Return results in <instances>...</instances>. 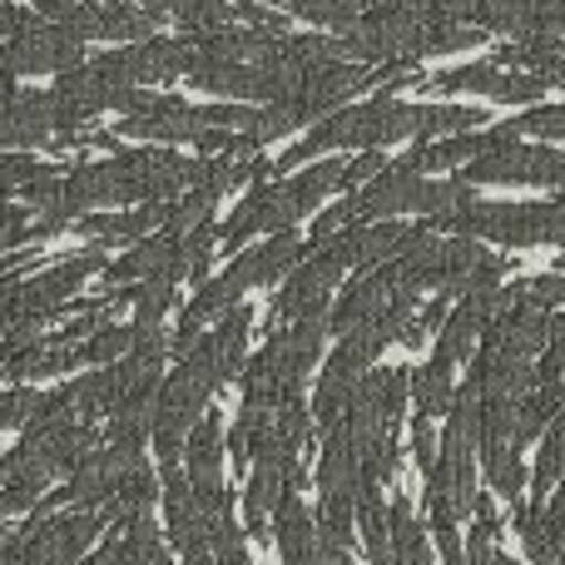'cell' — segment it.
<instances>
[{
	"instance_id": "obj_1",
	"label": "cell",
	"mask_w": 565,
	"mask_h": 565,
	"mask_svg": "<svg viewBox=\"0 0 565 565\" xmlns=\"http://www.w3.org/2000/svg\"><path fill=\"white\" fill-rule=\"evenodd\" d=\"M342 164H348V159H322V164L298 169V174L278 179V184L248 189V199L224 218V228H218V248L238 254L254 234H288V228L298 224V218H308L328 194H342Z\"/></svg>"
},
{
	"instance_id": "obj_2",
	"label": "cell",
	"mask_w": 565,
	"mask_h": 565,
	"mask_svg": "<svg viewBox=\"0 0 565 565\" xmlns=\"http://www.w3.org/2000/svg\"><path fill=\"white\" fill-rule=\"evenodd\" d=\"M412 109L407 99L397 95H372L362 99V105H342L332 109L328 119H318L312 129H302V139L292 149H282L274 174H292L298 164H308V159L318 154H332V149H387V145H402V139H412Z\"/></svg>"
},
{
	"instance_id": "obj_3",
	"label": "cell",
	"mask_w": 565,
	"mask_h": 565,
	"mask_svg": "<svg viewBox=\"0 0 565 565\" xmlns=\"http://www.w3.org/2000/svg\"><path fill=\"white\" fill-rule=\"evenodd\" d=\"M431 234H461L477 244H501V248H541V244H565L561 214L551 199H526V204H507V199H471V204L451 209V214L431 218Z\"/></svg>"
},
{
	"instance_id": "obj_4",
	"label": "cell",
	"mask_w": 565,
	"mask_h": 565,
	"mask_svg": "<svg viewBox=\"0 0 565 565\" xmlns=\"http://www.w3.org/2000/svg\"><path fill=\"white\" fill-rule=\"evenodd\" d=\"M461 184L481 189V184H536V189H565V149L556 145H507L477 154L471 164H461Z\"/></svg>"
},
{
	"instance_id": "obj_5",
	"label": "cell",
	"mask_w": 565,
	"mask_h": 565,
	"mask_svg": "<svg viewBox=\"0 0 565 565\" xmlns=\"http://www.w3.org/2000/svg\"><path fill=\"white\" fill-rule=\"evenodd\" d=\"M0 65L10 75H65V70L85 65V40H75L70 30L50 25L30 10L0 45Z\"/></svg>"
},
{
	"instance_id": "obj_6",
	"label": "cell",
	"mask_w": 565,
	"mask_h": 565,
	"mask_svg": "<svg viewBox=\"0 0 565 565\" xmlns=\"http://www.w3.org/2000/svg\"><path fill=\"white\" fill-rule=\"evenodd\" d=\"M184 481L194 491V501L214 516V511H234V497L224 491V417L218 412H204L194 422V431L184 437Z\"/></svg>"
},
{
	"instance_id": "obj_7",
	"label": "cell",
	"mask_w": 565,
	"mask_h": 565,
	"mask_svg": "<svg viewBox=\"0 0 565 565\" xmlns=\"http://www.w3.org/2000/svg\"><path fill=\"white\" fill-rule=\"evenodd\" d=\"M115 95H119V85H109V79L85 60V65H75V70H65V75H55V85L45 89V99H50V125H55L60 135H79L89 119H99L109 105H115Z\"/></svg>"
},
{
	"instance_id": "obj_8",
	"label": "cell",
	"mask_w": 565,
	"mask_h": 565,
	"mask_svg": "<svg viewBox=\"0 0 565 565\" xmlns=\"http://www.w3.org/2000/svg\"><path fill=\"white\" fill-rule=\"evenodd\" d=\"M342 274H348V268L338 264V254H332L328 244L308 248V258H302V264L282 278V288L274 298V322H292V318H302V312L332 308V292H338Z\"/></svg>"
},
{
	"instance_id": "obj_9",
	"label": "cell",
	"mask_w": 565,
	"mask_h": 565,
	"mask_svg": "<svg viewBox=\"0 0 565 565\" xmlns=\"http://www.w3.org/2000/svg\"><path fill=\"white\" fill-rule=\"evenodd\" d=\"M50 99L45 89H20V75L0 65V149L30 154L50 139Z\"/></svg>"
},
{
	"instance_id": "obj_10",
	"label": "cell",
	"mask_w": 565,
	"mask_h": 565,
	"mask_svg": "<svg viewBox=\"0 0 565 565\" xmlns=\"http://www.w3.org/2000/svg\"><path fill=\"white\" fill-rule=\"evenodd\" d=\"M302 258H308V238H298V228H288V234H268L264 244L238 248L234 264L224 268V282L238 292V298H248L254 288L282 282Z\"/></svg>"
},
{
	"instance_id": "obj_11",
	"label": "cell",
	"mask_w": 565,
	"mask_h": 565,
	"mask_svg": "<svg viewBox=\"0 0 565 565\" xmlns=\"http://www.w3.org/2000/svg\"><path fill=\"white\" fill-rule=\"evenodd\" d=\"M204 115H199V105H189V99L179 95H154V105L145 109V115H125L115 125V139H139V145H199V135H204Z\"/></svg>"
},
{
	"instance_id": "obj_12",
	"label": "cell",
	"mask_w": 565,
	"mask_h": 565,
	"mask_svg": "<svg viewBox=\"0 0 565 565\" xmlns=\"http://www.w3.org/2000/svg\"><path fill=\"white\" fill-rule=\"evenodd\" d=\"M412 224H397V218H382V224H352L342 228V234L328 238V248L338 254L342 268H372V264H387L392 254H397L402 244H407Z\"/></svg>"
},
{
	"instance_id": "obj_13",
	"label": "cell",
	"mask_w": 565,
	"mask_h": 565,
	"mask_svg": "<svg viewBox=\"0 0 565 565\" xmlns=\"http://www.w3.org/2000/svg\"><path fill=\"white\" fill-rule=\"evenodd\" d=\"M274 546H278L282 565H328L322 541H318V521H312V511L298 501V491H288L274 507Z\"/></svg>"
},
{
	"instance_id": "obj_14",
	"label": "cell",
	"mask_w": 565,
	"mask_h": 565,
	"mask_svg": "<svg viewBox=\"0 0 565 565\" xmlns=\"http://www.w3.org/2000/svg\"><path fill=\"white\" fill-rule=\"evenodd\" d=\"M551 6L556 0H477V25L487 35H511V40L556 35L551 30Z\"/></svg>"
},
{
	"instance_id": "obj_15",
	"label": "cell",
	"mask_w": 565,
	"mask_h": 565,
	"mask_svg": "<svg viewBox=\"0 0 565 565\" xmlns=\"http://www.w3.org/2000/svg\"><path fill=\"white\" fill-rule=\"evenodd\" d=\"M358 487H362V457L352 451V441L342 431H328L318 457V501L358 507Z\"/></svg>"
},
{
	"instance_id": "obj_16",
	"label": "cell",
	"mask_w": 565,
	"mask_h": 565,
	"mask_svg": "<svg viewBox=\"0 0 565 565\" xmlns=\"http://www.w3.org/2000/svg\"><path fill=\"white\" fill-rule=\"evenodd\" d=\"M387 541H392V565H431V536L422 526L412 497L387 501Z\"/></svg>"
},
{
	"instance_id": "obj_17",
	"label": "cell",
	"mask_w": 565,
	"mask_h": 565,
	"mask_svg": "<svg viewBox=\"0 0 565 565\" xmlns=\"http://www.w3.org/2000/svg\"><path fill=\"white\" fill-rule=\"evenodd\" d=\"M164 20L154 10H145L139 0H99V20H95V40H109V45H135V40L159 35Z\"/></svg>"
},
{
	"instance_id": "obj_18",
	"label": "cell",
	"mask_w": 565,
	"mask_h": 565,
	"mask_svg": "<svg viewBox=\"0 0 565 565\" xmlns=\"http://www.w3.org/2000/svg\"><path fill=\"white\" fill-rule=\"evenodd\" d=\"M481 125H487V109H477V105H417L412 109V139H417V145L471 135V129H481Z\"/></svg>"
},
{
	"instance_id": "obj_19",
	"label": "cell",
	"mask_w": 565,
	"mask_h": 565,
	"mask_svg": "<svg viewBox=\"0 0 565 565\" xmlns=\"http://www.w3.org/2000/svg\"><path fill=\"white\" fill-rule=\"evenodd\" d=\"M412 397H417V417H427V422L447 417L451 397H457V367L431 358L427 367L412 372Z\"/></svg>"
},
{
	"instance_id": "obj_20",
	"label": "cell",
	"mask_w": 565,
	"mask_h": 565,
	"mask_svg": "<svg viewBox=\"0 0 565 565\" xmlns=\"http://www.w3.org/2000/svg\"><path fill=\"white\" fill-rule=\"evenodd\" d=\"M516 536H521V546H526V556L536 565H561L565 561V541L551 531L546 511L531 507V501H516Z\"/></svg>"
},
{
	"instance_id": "obj_21",
	"label": "cell",
	"mask_w": 565,
	"mask_h": 565,
	"mask_svg": "<svg viewBox=\"0 0 565 565\" xmlns=\"http://www.w3.org/2000/svg\"><path fill=\"white\" fill-rule=\"evenodd\" d=\"M481 471H487L491 491L501 501H521V491L531 487V467L521 461L516 447H501V451H481Z\"/></svg>"
},
{
	"instance_id": "obj_22",
	"label": "cell",
	"mask_w": 565,
	"mask_h": 565,
	"mask_svg": "<svg viewBox=\"0 0 565 565\" xmlns=\"http://www.w3.org/2000/svg\"><path fill=\"white\" fill-rule=\"evenodd\" d=\"M511 139H541V145H561L565 139V105H526L516 119H501Z\"/></svg>"
},
{
	"instance_id": "obj_23",
	"label": "cell",
	"mask_w": 565,
	"mask_h": 565,
	"mask_svg": "<svg viewBox=\"0 0 565 565\" xmlns=\"http://www.w3.org/2000/svg\"><path fill=\"white\" fill-rule=\"evenodd\" d=\"M481 45H487V30L481 25H447V20H427V30H422V60L457 55V50H481Z\"/></svg>"
},
{
	"instance_id": "obj_24",
	"label": "cell",
	"mask_w": 565,
	"mask_h": 565,
	"mask_svg": "<svg viewBox=\"0 0 565 565\" xmlns=\"http://www.w3.org/2000/svg\"><path fill=\"white\" fill-rule=\"evenodd\" d=\"M129 348H135V328H129V322H105L99 332H89V338L79 342V367H109V362H119Z\"/></svg>"
},
{
	"instance_id": "obj_25",
	"label": "cell",
	"mask_w": 565,
	"mask_h": 565,
	"mask_svg": "<svg viewBox=\"0 0 565 565\" xmlns=\"http://www.w3.org/2000/svg\"><path fill=\"white\" fill-rule=\"evenodd\" d=\"M129 298H135V328H159L164 312L174 308V298H179V282L174 278H145L129 288Z\"/></svg>"
},
{
	"instance_id": "obj_26",
	"label": "cell",
	"mask_w": 565,
	"mask_h": 565,
	"mask_svg": "<svg viewBox=\"0 0 565 565\" xmlns=\"http://www.w3.org/2000/svg\"><path fill=\"white\" fill-rule=\"evenodd\" d=\"M40 397H45L40 387H6L0 392V431L6 427L25 431L30 422H35V412H40Z\"/></svg>"
},
{
	"instance_id": "obj_27",
	"label": "cell",
	"mask_w": 565,
	"mask_h": 565,
	"mask_svg": "<svg viewBox=\"0 0 565 565\" xmlns=\"http://www.w3.org/2000/svg\"><path fill=\"white\" fill-rule=\"evenodd\" d=\"M521 302H526V308H536V312L565 308V268H556V274L521 278Z\"/></svg>"
},
{
	"instance_id": "obj_28",
	"label": "cell",
	"mask_w": 565,
	"mask_h": 565,
	"mask_svg": "<svg viewBox=\"0 0 565 565\" xmlns=\"http://www.w3.org/2000/svg\"><path fill=\"white\" fill-rule=\"evenodd\" d=\"M387 164H392V159L382 154V149H362L358 159H348V164H342V194H358V189L372 184V179H377Z\"/></svg>"
},
{
	"instance_id": "obj_29",
	"label": "cell",
	"mask_w": 565,
	"mask_h": 565,
	"mask_svg": "<svg viewBox=\"0 0 565 565\" xmlns=\"http://www.w3.org/2000/svg\"><path fill=\"white\" fill-rule=\"evenodd\" d=\"M412 457H417V471H422V477L437 467V431H431L427 417L412 422Z\"/></svg>"
},
{
	"instance_id": "obj_30",
	"label": "cell",
	"mask_w": 565,
	"mask_h": 565,
	"mask_svg": "<svg viewBox=\"0 0 565 565\" xmlns=\"http://www.w3.org/2000/svg\"><path fill=\"white\" fill-rule=\"evenodd\" d=\"M427 20H447V25H477V0H431Z\"/></svg>"
},
{
	"instance_id": "obj_31",
	"label": "cell",
	"mask_w": 565,
	"mask_h": 565,
	"mask_svg": "<svg viewBox=\"0 0 565 565\" xmlns=\"http://www.w3.org/2000/svg\"><path fill=\"white\" fill-rule=\"evenodd\" d=\"M75 565H135V556H129V541L115 531V536H109L105 546L95 551V556H85V561H75Z\"/></svg>"
},
{
	"instance_id": "obj_32",
	"label": "cell",
	"mask_w": 565,
	"mask_h": 565,
	"mask_svg": "<svg viewBox=\"0 0 565 565\" xmlns=\"http://www.w3.org/2000/svg\"><path fill=\"white\" fill-rule=\"evenodd\" d=\"M541 511H546V521H551V531H556V536L565 541V471H561V481H556V491H551V501H546V507H541Z\"/></svg>"
},
{
	"instance_id": "obj_33",
	"label": "cell",
	"mask_w": 565,
	"mask_h": 565,
	"mask_svg": "<svg viewBox=\"0 0 565 565\" xmlns=\"http://www.w3.org/2000/svg\"><path fill=\"white\" fill-rule=\"evenodd\" d=\"M431 0H372L367 10H392V15H427Z\"/></svg>"
},
{
	"instance_id": "obj_34",
	"label": "cell",
	"mask_w": 565,
	"mask_h": 565,
	"mask_svg": "<svg viewBox=\"0 0 565 565\" xmlns=\"http://www.w3.org/2000/svg\"><path fill=\"white\" fill-rule=\"evenodd\" d=\"M342 6H352V10H358V15H362V10H367L372 0H342Z\"/></svg>"
},
{
	"instance_id": "obj_35",
	"label": "cell",
	"mask_w": 565,
	"mask_h": 565,
	"mask_svg": "<svg viewBox=\"0 0 565 565\" xmlns=\"http://www.w3.org/2000/svg\"><path fill=\"white\" fill-rule=\"evenodd\" d=\"M0 45H6V0H0Z\"/></svg>"
},
{
	"instance_id": "obj_36",
	"label": "cell",
	"mask_w": 565,
	"mask_h": 565,
	"mask_svg": "<svg viewBox=\"0 0 565 565\" xmlns=\"http://www.w3.org/2000/svg\"><path fill=\"white\" fill-rule=\"evenodd\" d=\"M497 565H521V561H511V556H501V551H497Z\"/></svg>"
},
{
	"instance_id": "obj_37",
	"label": "cell",
	"mask_w": 565,
	"mask_h": 565,
	"mask_svg": "<svg viewBox=\"0 0 565 565\" xmlns=\"http://www.w3.org/2000/svg\"><path fill=\"white\" fill-rule=\"evenodd\" d=\"M0 461H6V451H0Z\"/></svg>"
}]
</instances>
